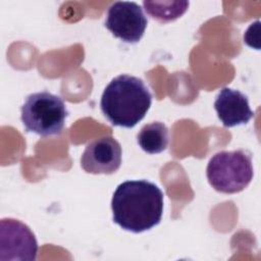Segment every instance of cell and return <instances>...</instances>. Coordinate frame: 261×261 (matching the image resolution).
<instances>
[{
  "mask_svg": "<svg viewBox=\"0 0 261 261\" xmlns=\"http://www.w3.org/2000/svg\"><path fill=\"white\" fill-rule=\"evenodd\" d=\"M139 146L149 154H158L163 152L169 142L167 126L160 121H154L145 124L137 136Z\"/></svg>",
  "mask_w": 261,
  "mask_h": 261,
  "instance_id": "obj_9",
  "label": "cell"
},
{
  "mask_svg": "<svg viewBox=\"0 0 261 261\" xmlns=\"http://www.w3.org/2000/svg\"><path fill=\"white\" fill-rule=\"evenodd\" d=\"M146 12L160 22H169L180 17L188 9V1H144Z\"/></svg>",
  "mask_w": 261,
  "mask_h": 261,
  "instance_id": "obj_10",
  "label": "cell"
},
{
  "mask_svg": "<svg viewBox=\"0 0 261 261\" xmlns=\"http://www.w3.org/2000/svg\"><path fill=\"white\" fill-rule=\"evenodd\" d=\"M147 22L139 4L118 1L109 6L105 27L115 38L125 43H138L145 33Z\"/></svg>",
  "mask_w": 261,
  "mask_h": 261,
  "instance_id": "obj_6",
  "label": "cell"
},
{
  "mask_svg": "<svg viewBox=\"0 0 261 261\" xmlns=\"http://www.w3.org/2000/svg\"><path fill=\"white\" fill-rule=\"evenodd\" d=\"M38 243L31 228L13 218L0 222V260H36Z\"/></svg>",
  "mask_w": 261,
  "mask_h": 261,
  "instance_id": "obj_5",
  "label": "cell"
},
{
  "mask_svg": "<svg viewBox=\"0 0 261 261\" xmlns=\"http://www.w3.org/2000/svg\"><path fill=\"white\" fill-rule=\"evenodd\" d=\"M214 109L226 127L246 124L253 117L248 97L239 90L222 88L214 101Z\"/></svg>",
  "mask_w": 261,
  "mask_h": 261,
  "instance_id": "obj_8",
  "label": "cell"
},
{
  "mask_svg": "<svg viewBox=\"0 0 261 261\" xmlns=\"http://www.w3.org/2000/svg\"><path fill=\"white\" fill-rule=\"evenodd\" d=\"M151 103L152 95L141 79L120 74L104 89L100 106L111 124L130 128L145 117Z\"/></svg>",
  "mask_w": 261,
  "mask_h": 261,
  "instance_id": "obj_2",
  "label": "cell"
},
{
  "mask_svg": "<svg viewBox=\"0 0 261 261\" xmlns=\"http://www.w3.org/2000/svg\"><path fill=\"white\" fill-rule=\"evenodd\" d=\"M20 112L25 130L42 137L59 135L68 114L63 100L47 91L29 95Z\"/></svg>",
  "mask_w": 261,
  "mask_h": 261,
  "instance_id": "obj_4",
  "label": "cell"
},
{
  "mask_svg": "<svg viewBox=\"0 0 261 261\" xmlns=\"http://www.w3.org/2000/svg\"><path fill=\"white\" fill-rule=\"evenodd\" d=\"M206 175L215 191L223 194L239 193L253 178L252 155L244 149L220 151L210 158Z\"/></svg>",
  "mask_w": 261,
  "mask_h": 261,
  "instance_id": "obj_3",
  "label": "cell"
},
{
  "mask_svg": "<svg viewBox=\"0 0 261 261\" xmlns=\"http://www.w3.org/2000/svg\"><path fill=\"white\" fill-rule=\"evenodd\" d=\"M121 146L112 137H101L89 143L81 157V166L88 173L111 174L121 164Z\"/></svg>",
  "mask_w": 261,
  "mask_h": 261,
  "instance_id": "obj_7",
  "label": "cell"
},
{
  "mask_svg": "<svg viewBox=\"0 0 261 261\" xmlns=\"http://www.w3.org/2000/svg\"><path fill=\"white\" fill-rule=\"evenodd\" d=\"M113 221L135 233L157 225L163 213V193L153 182L126 180L120 184L111 200Z\"/></svg>",
  "mask_w": 261,
  "mask_h": 261,
  "instance_id": "obj_1",
  "label": "cell"
}]
</instances>
